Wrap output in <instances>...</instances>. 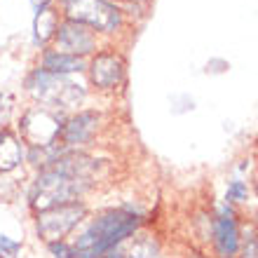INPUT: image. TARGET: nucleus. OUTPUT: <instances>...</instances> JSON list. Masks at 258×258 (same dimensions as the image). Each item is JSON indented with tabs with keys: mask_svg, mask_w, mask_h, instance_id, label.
Listing matches in <instances>:
<instances>
[{
	"mask_svg": "<svg viewBox=\"0 0 258 258\" xmlns=\"http://www.w3.org/2000/svg\"><path fill=\"white\" fill-rule=\"evenodd\" d=\"M124 75V63L120 56L115 54H96V59L92 61V82L96 87H103V89H110L120 85Z\"/></svg>",
	"mask_w": 258,
	"mask_h": 258,
	"instance_id": "nucleus-10",
	"label": "nucleus"
},
{
	"mask_svg": "<svg viewBox=\"0 0 258 258\" xmlns=\"http://www.w3.org/2000/svg\"><path fill=\"white\" fill-rule=\"evenodd\" d=\"M28 89L35 99H40L47 106H56V108H75L85 96L82 85L73 82L66 75L47 73V71H35L28 80Z\"/></svg>",
	"mask_w": 258,
	"mask_h": 258,
	"instance_id": "nucleus-3",
	"label": "nucleus"
},
{
	"mask_svg": "<svg viewBox=\"0 0 258 258\" xmlns=\"http://www.w3.org/2000/svg\"><path fill=\"white\" fill-rule=\"evenodd\" d=\"M256 195H258V185H256Z\"/></svg>",
	"mask_w": 258,
	"mask_h": 258,
	"instance_id": "nucleus-19",
	"label": "nucleus"
},
{
	"mask_svg": "<svg viewBox=\"0 0 258 258\" xmlns=\"http://www.w3.org/2000/svg\"><path fill=\"white\" fill-rule=\"evenodd\" d=\"M56 14L52 12V7L49 5H42V7H35V21H33V31H35V42L38 45H45V42L56 35Z\"/></svg>",
	"mask_w": 258,
	"mask_h": 258,
	"instance_id": "nucleus-13",
	"label": "nucleus"
},
{
	"mask_svg": "<svg viewBox=\"0 0 258 258\" xmlns=\"http://www.w3.org/2000/svg\"><path fill=\"white\" fill-rule=\"evenodd\" d=\"M42 71L56 75L80 73V71H85V59L75 54H66V52H49L42 59Z\"/></svg>",
	"mask_w": 258,
	"mask_h": 258,
	"instance_id": "nucleus-12",
	"label": "nucleus"
},
{
	"mask_svg": "<svg viewBox=\"0 0 258 258\" xmlns=\"http://www.w3.org/2000/svg\"><path fill=\"white\" fill-rule=\"evenodd\" d=\"M47 249L54 258H78L73 244H68L66 239H61V242H52V244H47Z\"/></svg>",
	"mask_w": 258,
	"mask_h": 258,
	"instance_id": "nucleus-16",
	"label": "nucleus"
},
{
	"mask_svg": "<svg viewBox=\"0 0 258 258\" xmlns=\"http://www.w3.org/2000/svg\"><path fill=\"white\" fill-rule=\"evenodd\" d=\"M87 216V204L85 202H66L49 207L45 211H38L35 216V230L40 235L42 242H61L68 232L78 228L82 218Z\"/></svg>",
	"mask_w": 258,
	"mask_h": 258,
	"instance_id": "nucleus-4",
	"label": "nucleus"
},
{
	"mask_svg": "<svg viewBox=\"0 0 258 258\" xmlns=\"http://www.w3.org/2000/svg\"><path fill=\"white\" fill-rule=\"evenodd\" d=\"M10 115H12V96L0 94V127H5Z\"/></svg>",
	"mask_w": 258,
	"mask_h": 258,
	"instance_id": "nucleus-18",
	"label": "nucleus"
},
{
	"mask_svg": "<svg viewBox=\"0 0 258 258\" xmlns=\"http://www.w3.org/2000/svg\"><path fill=\"white\" fill-rule=\"evenodd\" d=\"M21 162H24L21 141L10 129H3V132H0V174H10V171H14Z\"/></svg>",
	"mask_w": 258,
	"mask_h": 258,
	"instance_id": "nucleus-11",
	"label": "nucleus"
},
{
	"mask_svg": "<svg viewBox=\"0 0 258 258\" xmlns=\"http://www.w3.org/2000/svg\"><path fill=\"white\" fill-rule=\"evenodd\" d=\"M96 169L99 162L94 157L68 148L54 164L38 174L28 202L35 211H45L66 202H80V197L94 183Z\"/></svg>",
	"mask_w": 258,
	"mask_h": 258,
	"instance_id": "nucleus-1",
	"label": "nucleus"
},
{
	"mask_svg": "<svg viewBox=\"0 0 258 258\" xmlns=\"http://www.w3.org/2000/svg\"><path fill=\"white\" fill-rule=\"evenodd\" d=\"M66 150L68 148L61 146V143H52V146H33V148H28V162L33 164V167L47 169L49 164H54Z\"/></svg>",
	"mask_w": 258,
	"mask_h": 258,
	"instance_id": "nucleus-14",
	"label": "nucleus"
},
{
	"mask_svg": "<svg viewBox=\"0 0 258 258\" xmlns=\"http://www.w3.org/2000/svg\"><path fill=\"white\" fill-rule=\"evenodd\" d=\"M139 225H141V216L132 209H110L101 216H96L75 237L73 249L78 258H101L117 244L134 237Z\"/></svg>",
	"mask_w": 258,
	"mask_h": 258,
	"instance_id": "nucleus-2",
	"label": "nucleus"
},
{
	"mask_svg": "<svg viewBox=\"0 0 258 258\" xmlns=\"http://www.w3.org/2000/svg\"><path fill=\"white\" fill-rule=\"evenodd\" d=\"M96 124H99V115L94 110H85V113H78L75 117L66 120L61 129V146L66 148H75V146H82L87 143L96 132Z\"/></svg>",
	"mask_w": 258,
	"mask_h": 258,
	"instance_id": "nucleus-9",
	"label": "nucleus"
},
{
	"mask_svg": "<svg viewBox=\"0 0 258 258\" xmlns=\"http://www.w3.org/2000/svg\"><path fill=\"white\" fill-rule=\"evenodd\" d=\"M214 244L221 258H232L239 251V228L230 207H221L214 218Z\"/></svg>",
	"mask_w": 258,
	"mask_h": 258,
	"instance_id": "nucleus-8",
	"label": "nucleus"
},
{
	"mask_svg": "<svg viewBox=\"0 0 258 258\" xmlns=\"http://www.w3.org/2000/svg\"><path fill=\"white\" fill-rule=\"evenodd\" d=\"M246 195H249V188H246L244 181L235 178V181L228 183V190H225V200L228 202H244Z\"/></svg>",
	"mask_w": 258,
	"mask_h": 258,
	"instance_id": "nucleus-15",
	"label": "nucleus"
},
{
	"mask_svg": "<svg viewBox=\"0 0 258 258\" xmlns=\"http://www.w3.org/2000/svg\"><path fill=\"white\" fill-rule=\"evenodd\" d=\"M21 251V242L10 239L7 235H0V253L5 258H17V253Z\"/></svg>",
	"mask_w": 258,
	"mask_h": 258,
	"instance_id": "nucleus-17",
	"label": "nucleus"
},
{
	"mask_svg": "<svg viewBox=\"0 0 258 258\" xmlns=\"http://www.w3.org/2000/svg\"><path fill=\"white\" fill-rule=\"evenodd\" d=\"M0 258H5V256H3V253H0Z\"/></svg>",
	"mask_w": 258,
	"mask_h": 258,
	"instance_id": "nucleus-20",
	"label": "nucleus"
},
{
	"mask_svg": "<svg viewBox=\"0 0 258 258\" xmlns=\"http://www.w3.org/2000/svg\"><path fill=\"white\" fill-rule=\"evenodd\" d=\"M56 42H59V47L66 52V54H87L94 49V33H92V28L80 24V21H73L68 19L63 21L61 26L56 28Z\"/></svg>",
	"mask_w": 258,
	"mask_h": 258,
	"instance_id": "nucleus-7",
	"label": "nucleus"
},
{
	"mask_svg": "<svg viewBox=\"0 0 258 258\" xmlns=\"http://www.w3.org/2000/svg\"><path fill=\"white\" fill-rule=\"evenodd\" d=\"M68 19L80 21L92 31H115L120 26V10L106 0H68Z\"/></svg>",
	"mask_w": 258,
	"mask_h": 258,
	"instance_id": "nucleus-6",
	"label": "nucleus"
},
{
	"mask_svg": "<svg viewBox=\"0 0 258 258\" xmlns=\"http://www.w3.org/2000/svg\"><path fill=\"white\" fill-rule=\"evenodd\" d=\"M63 120L56 113L47 108H33L21 117L19 132L21 139L28 143V148L33 146H52L61 139Z\"/></svg>",
	"mask_w": 258,
	"mask_h": 258,
	"instance_id": "nucleus-5",
	"label": "nucleus"
},
{
	"mask_svg": "<svg viewBox=\"0 0 258 258\" xmlns=\"http://www.w3.org/2000/svg\"><path fill=\"white\" fill-rule=\"evenodd\" d=\"M63 3H68V0H63Z\"/></svg>",
	"mask_w": 258,
	"mask_h": 258,
	"instance_id": "nucleus-21",
	"label": "nucleus"
}]
</instances>
